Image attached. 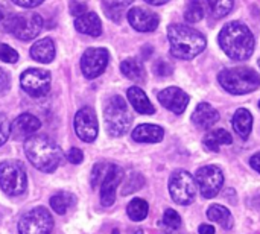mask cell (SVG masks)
<instances>
[{
	"label": "cell",
	"instance_id": "15",
	"mask_svg": "<svg viewBox=\"0 0 260 234\" xmlns=\"http://www.w3.org/2000/svg\"><path fill=\"white\" fill-rule=\"evenodd\" d=\"M128 21L139 32H152L157 29L160 18L155 12L136 6L128 11Z\"/></svg>",
	"mask_w": 260,
	"mask_h": 234
},
{
	"label": "cell",
	"instance_id": "34",
	"mask_svg": "<svg viewBox=\"0 0 260 234\" xmlns=\"http://www.w3.org/2000/svg\"><path fill=\"white\" fill-rule=\"evenodd\" d=\"M0 61L3 62H9V64H14L18 61V53L8 44H3L0 43Z\"/></svg>",
	"mask_w": 260,
	"mask_h": 234
},
{
	"label": "cell",
	"instance_id": "33",
	"mask_svg": "<svg viewBox=\"0 0 260 234\" xmlns=\"http://www.w3.org/2000/svg\"><path fill=\"white\" fill-rule=\"evenodd\" d=\"M108 166H110L108 163H98V164H94V168L91 171V186L93 187H98L102 183V180H104V177H105V174L108 171Z\"/></svg>",
	"mask_w": 260,
	"mask_h": 234
},
{
	"label": "cell",
	"instance_id": "35",
	"mask_svg": "<svg viewBox=\"0 0 260 234\" xmlns=\"http://www.w3.org/2000/svg\"><path fill=\"white\" fill-rule=\"evenodd\" d=\"M139 177H140L139 174H133V175L129 177V180H128V181L125 183V186H123V190H122V193H123V195H129V193H133V192L139 190V189L143 186V181L136 183V180H137Z\"/></svg>",
	"mask_w": 260,
	"mask_h": 234
},
{
	"label": "cell",
	"instance_id": "11",
	"mask_svg": "<svg viewBox=\"0 0 260 234\" xmlns=\"http://www.w3.org/2000/svg\"><path fill=\"white\" fill-rule=\"evenodd\" d=\"M20 84L32 97L46 96L50 90V73L43 69H27L21 73Z\"/></svg>",
	"mask_w": 260,
	"mask_h": 234
},
{
	"label": "cell",
	"instance_id": "41",
	"mask_svg": "<svg viewBox=\"0 0 260 234\" xmlns=\"http://www.w3.org/2000/svg\"><path fill=\"white\" fill-rule=\"evenodd\" d=\"M250 164H251V168H253L256 172H259L260 174V152H257L256 155H253V157H251Z\"/></svg>",
	"mask_w": 260,
	"mask_h": 234
},
{
	"label": "cell",
	"instance_id": "43",
	"mask_svg": "<svg viewBox=\"0 0 260 234\" xmlns=\"http://www.w3.org/2000/svg\"><path fill=\"white\" fill-rule=\"evenodd\" d=\"M8 15H9V14H6V12H5V9L0 6V27H3V26H5V21H6Z\"/></svg>",
	"mask_w": 260,
	"mask_h": 234
},
{
	"label": "cell",
	"instance_id": "28",
	"mask_svg": "<svg viewBox=\"0 0 260 234\" xmlns=\"http://www.w3.org/2000/svg\"><path fill=\"white\" fill-rule=\"evenodd\" d=\"M75 196L66 192L56 193L55 196L50 198V207L58 213V215H64L73 204H75Z\"/></svg>",
	"mask_w": 260,
	"mask_h": 234
},
{
	"label": "cell",
	"instance_id": "7",
	"mask_svg": "<svg viewBox=\"0 0 260 234\" xmlns=\"http://www.w3.org/2000/svg\"><path fill=\"white\" fill-rule=\"evenodd\" d=\"M197 180L186 171H175L169 178V193L174 203L189 206L195 201L198 187Z\"/></svg>",
	"mask_w": 260,
	"mask_h": 234
},
{
	"label": "cell",
	"instance_id": "18",
	"mask_svg": "<svg viewBox=\"0 0 260 234\" xmlns=\"http://www.w3.org/2000/svg\"><path fill=\"white\" fill-rule=\"evenodd\" d=\"M192 120L197 126L203 128V129H209L212 128L218 120H219V113L210 105V104H200L197 107V110L192 114Z\"/></svg>",
	"mask_w": 260,
	"mask_h": 234
},
{
	"label": "cell",
	"instance_id": "16",
	"mask_svg": "<svg viewBox=\"0 0 260 234\" xmlns=\"http://www.w3.org/2000/svg\"><path fill=\"white\" fill-rule=\"evenodd\" d=\"M160 104L175 114H181L186 111L189 105V96L178 87H168L158 93Z\"/></svg>",
	"mask_w": 260,
	"mask_h": 234
},
{
	"label": "cell",
	"instance_id": "39",
	"mask_svg": "<svg viewBox=\"0 0 260 234\" xmlns=\"http://www.w3.org/2000/svg\"><path fill=\"white\" fill-rule=\"evenodd\" d=\"M44 0H12V3H15V5H18V6H21V8H35V6H38V5H41Z\"/></svg>",
	"mask_w": 260,
	"mask_h": 234
},
{
	"label": "cell",
	"instance_id": "42",
	"mask_svg": "<svg viewBox=\"0 0 260 234\" xmlns=\"http://www.w3.org/2000/svg\"><path fill=\"white\" fill-rule=\"evenodd\" d=\"M200 234H215V228L212 227V225H207V224H203L201 227H200Z\"/></svg>",
	"mask_w": 260,
	"mask_h": 234
},
{
	"label": "cell",
	"instance_id": "10",
	"mask_svg": "<svg viewBox=\"0 0 260 234\" xmlns=\"http://www.w3.org/2000/svg\"><path fill=\"white\" fill-rule=\"evenodd\" d=\"M195 180H197L201 195L207 199L215 198L224 184L222 171L218 166H212V164L200 168L195 174Z\"/></svg>",
	"mask_w": 260,
	"mask_h": 234
},
{
	"label": "cell",
	"instance_id": "8",
	"mask_svg": "<svg viewBox=\"0 0 260 234\" xmlns=\"http://www.w3.org/2000/svg\"><path fill=\"white\" fill-rule=\"evenodd\" d=\"M27 178L24 168L20 161L9 160L0 164V187L11 196L21 195L26 190Z\"/></svg>",
	"mask_w": 260,
	"mask_h": 234
},
{
	"label": "cell",
	"instance_id": "30",
	"mask_svg": "<svg viewBox=\"0 0 260 234\" xmlns=\"http://www.w3.org/2000/svg\"><path fill=\"white\" fill-rule=\"evenodd\" d=\"M204 15V8L201 0H189L186 12H184V18L187 23H198Z\"/></svg>",
	"mask_w": 260,
	"mask_h": 234
},
{
	"label": "cell",
	"instance_id": "38",
	"mask_svg": "<svg viewBox=\"0 0 260 234\" xmlns=\"http://www.w3.org/2000/svg\"><path fill=\"white\" fill-rule=\"evenodd\" d=\"M70 12H72V15L79 17V15H82V14L87 12V6H85L84 3H81V2L73 0V2L70 3Z\"/></svg>",
	"mask_w": 260,
	"mask_h": 234
},
{
	"label": "cell",
	"instance_id": "26",
	"mask_svg": "<svg viewBox=\"0 0 260 234\" xmlns=\"http://www.w3.org/2000/svg\"><path fill=\"white\" fill-rule=\"evenodd\" d=\"M131 0H102V6L105 14L114 20L119 21L123 15V11L129 6Z\"/></svg>",
	"mask_w": 260,
	"mask_h": 234
},
{
	"label": "cell",
	"instance_id": "17",
	"mask_svg": "<svg viewBox=\"0 0 260 234\" xmlns=\"http://www.w3.org/2000/svg\"><path fill=\"white\" fill-rule=\"evenodd\" d=\"M40 126H41V122H40L35 116L26 113V114L18 116V117L14 120V123H12V126H11V132H12V136L17 137V139L30 137V136H34V134L40 129Z\"/></svg>",
	"mask_w": 260,
	"mask_h": 234
},
{
	"label": "cell",
	"instance_id": "32",
	"mask_svg": "<svg viewBox=\"0 0 260 234\" xmlns=\"http://www.w3.org/2000/svg\"><path fill=\"white\" fill-rule=\"evenodd\" d=\"M163 225L168 230H171V231L178 230L181 227V218H180V215L175 210H172V209L166 210L165 212V216H163Z\"/></svg>",
	"mask_w": 260,
	"mask_h": 234
},
{
	"label": "cell",
	"instance_id": "19",
	"mask_svg": "<svg viewBox=\"0 0 260 234\" xmlns=\"http://www.w3.org/2000/svg\"><path fill=\"white\" fill-rule=\"evenodd\" d=\"M131 136H133V140L139 142V143H158V142L163 140L165 131L158 125L143 123V125H139L133 131Z\"/></svg>",
	"mask_w": 260,
	"mask_h": 234
},
{
	"label": "cell",
	"instance_id": "14",
	"mask_svg": "<svg viewBox=\"0 0 260 234\" xmlns=\"http://www.w3.org/2000/svg\"><path fill=\"white\" fill-rule=\"evenodd\" d=\"M125 177V172L122 168L116 164H110L108 171L101 183V203L105 207H110L116 201V190L120 186L122 180Z\"/></svg>",
	"mask_w": 260,
	"mask_h": 234
},
{
	"label": "cell",
	"instance_id": "31",
	"mask_svg": "<svg viewBox=\"0 0 260 234\" xmlns=\"http://www.w3.org/2000/svg\"><path fill=\"white\" fill-rule=\"evenodd\" d=\"M207 5H209L210 12L216 18H222V17H225L232 11L233 0H207Z\"/></svg>",
	"mask_w": 260,
	"mask_h": 234
},
{
	"label": "cell",
	"instance_id": "40",
	"mask_svg": "<svg viewBox=\"0 0 260 234\" xmlns=\"http://www.w3.org/2000/svg\"><path fill=\"white\" fill-rule=\"evenodd\" d=\"M9 82H11V79H9L8 73L0 67V91H5L9 87Z\"/></svg>",
	"mask_w": 260,
	"mask_h": 234
},
{
	"label": "cell",
	"instance_id": "3",
	"mask_svg": "<svg viewBox=\"0 0 260 234\" xmlns=\"http://www.w3.org/2000/svg\"><path fill=\"white\" fill-rule=\"evenodd\" d=\"M24 152L29 161L41 172H53L61 160V148L46 136H30L24 142Z\"/></svg>",
	"mask_w": 260,
	"mask_h": 234
},
{
	"label": "cell",
	"instance_id": "45",
	"mask_svg": "<svg viewBox=\"0 0 260 234\" xmlns=\"http://www.w3.org/2000/svg\"><path fill=\"white\" fill-rule=\"evenodd\" d=\"M259 67H260V58H259Z\"/></svg>",
	"mask_w": 260,
	"mask_h": 234
},
{
	"label": "cell",
	"instance_id": "1",
	"mask_svg": "<svg viewBox=\"0 0 260 234\" xmlns=\"http://www.w3.org/2000/svg\"><path fill=\"white\" fill-rule=\"evenodd\" d=\"M219 44L227 56L236 61H244L254 52L253 32L241 21H232L222 27L219 34Z\"/></svg>",
	"mask_w": 260,
	"mask_h": 234
},
{
	"label": "cell",
	"instance_id": "25",
	"mask_svg": "<svg viewBox=\"0 0 260 234\" xmlns=\"http://www.w3.org/2000/svg\"><path fill=\"white\" fill-rule=\"evenodd\" d=\"M207 216L210 221L221 225L224 230H232V227H233V216H232L230 210L224 206H219V204L210 206V209L207 210Z\"/></svg>",
	"mask_w": 260,
	"mask_h": 234
},
{
	"label": "cell",
	"instance_id": "36",
	"mask_svg": "<svg viewBox=\"0 0 260 234\" xmlns=\"http://www.w3.org/2000/svg\"><path fill=\"white\" fill-rule=\"evenodd\" d=\"M9 134H11V125L6 120V117L3 114H0V146L8 140Z\"/></svg>",
	"mask_w": 260,
	"mask_h": 234
},
{
	"label": "cell",
	"instance_id": "5",
	"mask_svg": "<svg viewBox=\"0 0 260 234\" xmlns=\"http://www.w3.org/2000/svg\"><path fill=\"white\" fill-rule=\"evenodd\" d=\"M104 120H105L107 132L113 137H120L129 129L133 116L123 97L113 96L107 102L104 110Z\"/></svg>",
	"mask_w": 260,
	"mask_h": 234
},
{
	"label": "cell",
	"instance_id": "22",
	"mask_svg": "<svg viewBox=\"0 0 260 234\" xmlns=\"http://www.w3.org/2000/svg\"><path fill=\"white\" fill-rule=\"evenodd\" d=\"M30 56L43 64L52 62L55 58V44L50 38H41L34 43L30 47Z\"/></svg>",
	"mask_w": 260,
	"mask_h": 234
},
{
	"label": "cell",
	"instance_id": "44",
	"mask_svg": "<svg viewBox=\"0 0 260 234\" xmlns=\"http://www.w3.org/2000/svg\"><path fill=\"white\" fill-rule=\"evenodd\" d=\"M145 2H148L149 5H154V6H160V5H165V3H168L169 0H145Z\"/></svg>",
	"mask_w": 260,
	"mask_h": 234
},
{
	"label": "cell",
	"instance_id": "21",
	"mask_svg": "<svg viewBox=\"0 0 260 234\" xmlns=\"http://www.w3.org/2000/svg\"><path fill=\"white\" fill-rule=\"evenodd\" d=\"M126 96H128L129 104L133 105V108H134L137 113H140V114H154V113H155L154 105L151 104V101L148 99L146 93H145L142 88H139V87H131V88H128Z\"/></svg>",
	"mask_w": 260,
	"mask_h": 234
},
{
	"label": "cell",
	"instance_id": "9",
	"mask_svg": "<svg viewBox=\"0 0 260 234\" xmlns=\"http://www.w3.org/2000/svg\"><path fill=\"white\" fill-rule=\"evenodd\" d=\"M53 219L44 207H37L21 216L18 222L20 234H50Z\"/></svg>",
	"mask_w": 260,
	"mask_h": 234
},
{
	"label": "cell",
	"instance_id": "46",
	"mask_svg": "<svg viewBox=\"0 0 260 234\" xmlns=\"http://www.w3.org/2000/svg\"><path fill=\"white\" fill-rule=\"evenodd\" d=\"M259 108H260V102H259Z\"/></svg>",
	"mask_w": 260,
	"mask_h": 234
},
{
	"label": "cell",
	"instance_id": "20",
	"mask_svg": "<svg viewBox=\"0 0 260 234\" xmlns=\"http://www.w3.org/2000/svg\"><path fill=\"white\" fill-rule=\"evenodd\" d=\"M75 27L78 32L90 35V37H99L102 32V23L94 12H85V14L76 17Z\"/></svg>",
	"mask_w": 260,
	"mask_h": 234
},
{
	"label": "cell",
	"instance_id": "13",
	"mask_svg": "<svg viewBox=\"0 0 260 234\" xmlns=\"http://www.w3.org/2000/svg\"><path fill=\"white\" fill-rule=\"evenodd\" d=\"M75 131L76 136L87 143H91L98 137L99 125H98V117L96 113L90 107L81 108L76 116H75Z\"/></svg>",
	"mask_w": 260,
	"mask_h": 234
},
{
	"label": "cell",
	"instance_id": "37",
	"mask_svg": "<svg viewBox=\"0 0 260 234\" xmlns=\"http://www.w3.org/2000/svg\"><path fill=\"white\" fill-rule=\"evenodd\" d=\"M67 160H69L72 164H79V163H82V160H84V154H82L81 149L72 148V149L67 152Z\"/></svg>",
	"mask_w": 260,
	"mask_h": 234
},
{
	"label": "cell",
	"instance_id": "27",
	"mask_svg": "<svg viewBox=\"0 0 260 234\" xmlns=\"http://www.w3.org/2000/svg\"><path fill=\"white\" fill-rule=\"evenodd\" d=\"M148 212H149V206L145 199L142 198H136L133 199L129 204H128V209H126V213L129 216L131 221L134 222H140L143 221L146 216H148Z\"/></svg>",
	"mask_w": 260,
	"mask_h": 234
},
{
	"label": "cell",
	"instance_id": "12",
	"mask_svg": "<svg viewBox=\"0 0 260 234\" xmlns=\"http://www.w3.org/2000/svg\"><path fill=\"white\" fill-rule=\"evenodd\" d=\"M108 58H110V55H108L107 49L91 47V49L85 50L81 58V70H82L84 76L88 79H94V78L101 76L104 73V70L107 69Z\"/></svg>",
	"mask_w": 260,
	"mask_h": 234
},
{
	"label": "cell",
	"instance_id": "24",
	"mask_svg": "<svg viewBox=\"0 0 260 234\" xmlns=\"http://www.w3.org/2000/svg\"><path fill=\"white\" fill-rule=\"evenodd\" d=\"M232 142H233V137L225 129H213L203 140L206 149L213 151V152H218L219 148L224 145H232Z\"/></svg>",
	"mask_w": 260,
	"mask_h": 234
},
{
	"label": "cell",
	"instance_id": "29",
	"mask_svg": "<svg viewBox=\"0 0 260 234\" xmlns=\"http://www.w3.org/2000/svg\"><path fill=\"white\" fill-rule=\"evenodd\" d=\"M120 70L131 81H143V76H145L143 67L136 59H125L120 64Z\"/></svg>",
	"mask_w": 260,
	"mask_h": 234
},
{
	"label": "cell",
	"instance_id": "4",
	"mask_svg": "<svg viewBox=\"0 0 260 234\" xmlns=\"http://www.w3.org/2000/svg\"><path fill=\"white\" fill-rule=\"evenodd\" d=\"M222 88L232 94H247L260 87L259 73L248 67L225 69L218 76Z\"/></svg>",
	"mask_w": 260,
	"mask_h": 234
},
{
	"label": "cell",
	"instance_id": "23",
	"mask_svg": "<svg viewBox=\"0 0 260 234\" xmlns=\"http://www.w3.org/2000/svg\"><path fill=\"white\" fill-rule=\"evenodd\" d=\"M232 123H233V128H235L236 134L241 139H248L250 137L251 129H253V116L247 108H239L235 113V116L232 119Z\"/></svg>",
	"mask_w": 260,
	"mask_h": 234
},
{
	"label": "cell",
	"instance_id": "6",
	"mask_svg": "<svg viewBox=\"0 0 260 234\" xmlns=\"http://www.w3.org/2000/svg\"><path fill=\"white\" fill-rule=\"evenodd\" d=\"M5 30L14 34L18 40L30 41L43 29V18L37 12H21L8 15L5 21Z\"/></svg>",
	"mask_w": 260,
	"mask_h": 234
},
{
	"label": "cell",
	"instance_id": "2",
	"mask_svg": "<svg viewBox=\"0 0 260 234\" xmlns=\"http://www.w3.org/2000/svg\"><path fill=\"white\" fill-rule=\"evenodd\" d=\"M171 53L178 59H192L200 55L206 46V37L193 27L186 24H171L168 29Z\"/></svg>",
	"mask_w": 260,
	"mask_h": 234
}]
</instances>
